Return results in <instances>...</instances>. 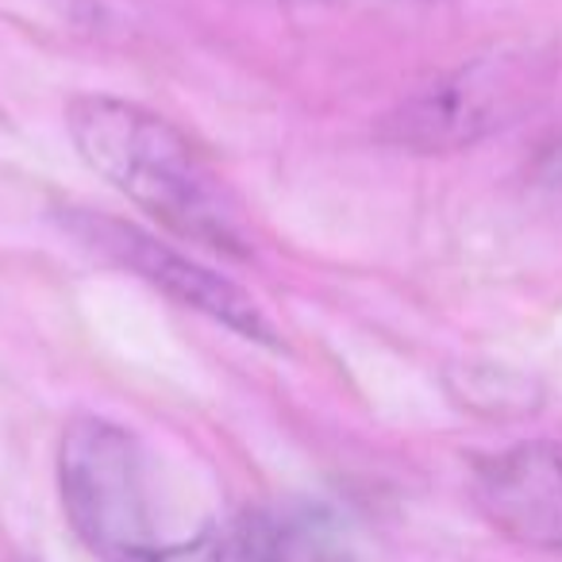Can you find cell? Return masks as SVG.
<instances>
[{"instance_id":"obj_6","label":"cell","mask_w":562,"mask_h":562,"mask_svg":"<svg viewBox=\"0 0 562 562\" xmlns=\"http://www.w3.org/2000/svg\"><path fill=\"white\" fill-rule=\"evenodd\" d=\"M227 559H232V528L209 524V528L196 531L193 539H181V543H150L120 562H227Z\"/></svg>"},{"instance_id":"obj_2","label":"cell","mask_w":562,"mask_h":562,"mask_svg":"<svg viewBox=\"0 0 562 562\" xmlns=\"http://www.w3.org/2000/svg\"><path fill=\"white\" fill-rule=\"evenodd\" d=\"M551 55L536 40H505L467 58L385 112L378 135L416 155H451L528 116L547 93Z\"/></svg>"},{"instance_id":"obj_5","label":"cell","mask_w":562,"mask_h":562,"mask_svg":"<svg viewBox=\"0 0 562 562\" xmlns=\"http://www.w3.org/2000/svg\"><path fill=\"white\" fill-rule=\"evenodd\" d=\"M470 497L505 539L562 559V439H524L477 459Z\"/></svg>"},{"instance_id":"obj_4","label":"cell","mask_w":562,"mask_h":562,"mask_svg":"<svg viewBox=\"0 0 562 562\" xmlns=\"http://www.w3.org/2000/svg\"><path fill=\"white\" fill-rule=\"evenodd\" d=\"M70 232L78 235L86 247L101 250L116 266L132 270L147 285L162 290L170 301L193 308V313L209 316V321L224 324L227 331L243 339H255L262 347H281L273 324L258 308L243 285L227 281L224 273L209 270V266L193 262L189 255L173 250L170 243L155 239V235L139 232L135 224H124L116 216H101V212H70Z\"/></svg>"},{"instance_id":"obj_1","label":"cell","mask_w":562,"mask_h":562,"mask_svg":"<svg viewBox=\"0 0 562 562\" xmlns=\"http://www.w3.org/2000/svg\"><path fill=\"white\" fill-rule=\"evenodd\" d=\"M81 162L178 239L227 258L250 255V220L212 158L158 112L124 97L81 93L66 104Z\"/></svg>"},{"instance_id":"obj_3","label":"cell","mask_w":562,"mask_h":562,"mask_svg":"<svg viewBox=\"0 0 562 562\" xmlns=\"http://www.w3.org/2000/svg\"><path fill=\"white\" fill-rule=\"evenodd\" d=\"M58 493L74 536L120 562L155 543L143 447L124 424L74 416L58 443Z\"/></svg>"}]
</instances>
